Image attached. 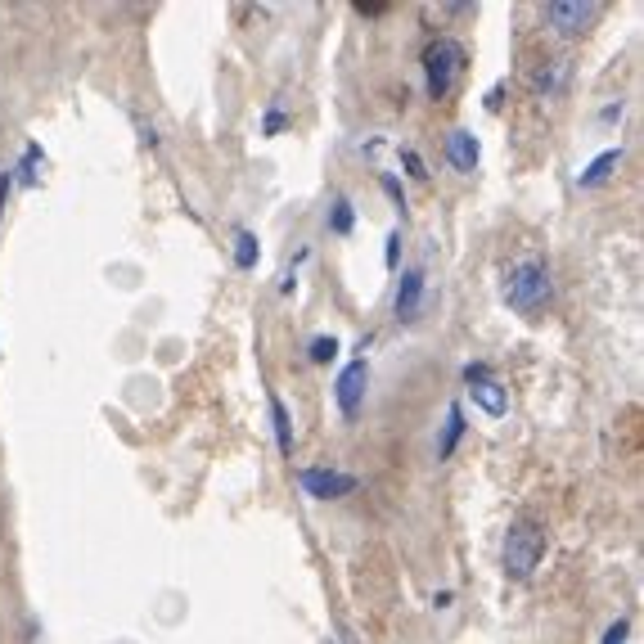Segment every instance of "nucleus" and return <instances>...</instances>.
Listing matches in <instances>:
<instances>
[{"instance_id": "obj_16", "label": "nucleus", "mask_w": 644, "mask_h": 644, "mask_svg": "<svg viewBox=\"0 0 644 644\" xmlns=\"http://www.w3.org/2000/svg\"><path fill=\"white\" fill-rule=\"evenodd\" d=\"M352 226H356V208L347 194H338L334 208H329V230H334V235H352Z\"/></svg>"}, {"instance_id": "obj_18", "label": "nucleus", "mask_w": 644, "mask_h": 644, "mask_svg": "<svg viewBox=\"0 0 644 644\" xmlns=\"http://www.w3.org/2000/svg\"><path fill=\"white\" fill-rule=\"evenodd\" d=\"M401 167H406L410 181H428V163H424L419 149H401Z\"/></svg>"}, {"instance_id": "obj_20", "label": "nucleus", "mask_w": 644, "mask_h": 644, "mask_svg": "<svg viewBox=\"0 0 644 644\" xmlns=\"http://www.w3.org/2000/svg\"><path fill=\"white\" fill-rule=\"evenodd\" d=\"M397 253H401V230H388V239H383V266L388 271H397Z\"/></svg>"}, {"instance_id": "obj_2", "label": "nucleus", "mask_w": 644, "mask_h": 644, "mask_svg": "<svg viewBox=\"0 0 644 644\" xmlns=\"http://www.w3.org/2000/svg\"><path fill=\"white\" fill-rule=\"evenodd\" d=\"M464 46L455 37H437V41H428V50H424V91H428V100H446V95L455 91V82H460V73H464Z\"/></svg>"}, {"instance_id": "obj_26", "label": "nucleus", "mask_w": 644, "mask_h": 644, "mask_svg": "<svg viewBox=\"0 0 644 644\" xmlns=\"http://www.w3.org/2000/svg\"><path fill=\"white\" fill-rule=\"evenodd\" d=\"M622 113H626V104L617 100V104H604V113H599V122H622Z\"/></svg>"}, {"instance_id": "obj_21", "label": "nucleus", "mask_w": 644, "mask_h": 644, "mask_svg": "<svg viewBox=\"0 0 644 644\" xmlns=\"http://www.w3.org/2000/svg\"><path fill=\"white\" fill-rule=\"evenodd\" d=\"M284 127H289V118H284V109H266V118H262V131H266V136H280Z\"/></svg>"}, {"instance_id": "obj_15", "label": "nucleus", "mask_w": 644, "mask_h": 644, "mask_svg": "<svg viewBox=\"0 0 644 644\" xmlns=\"http://www.w3.org/2000/svg\"><path fill=\"white\" fill-rule=\"evenodd\" d=\"M563 77H568V59H554V64H545L541 73L532 77L536 95H545V100H554V95L563 91Z\"/></svg>"}, {"instance_id": "obj_25", "label": "nucleus", "mask_w": 644, "mask_h": 644, "mask_svg": "<svg viewBox=\"0 0 644 644\" xmlns=\"http://www.w3.org/2000/svg\"><path fill=\"white\" fill-rule=\"evenodd\" d=\"M473 379H491V365H464V383H473Z\"/></svg>"}, {"instance_id": "obj_28", "label": "nucleus", "mask_w": 644, "mask_h": 644, "mask_svg": "<svg viewBox=\"0 0 644 644\" xmlns=\"http://www.w3.org/2000/svg\"><path fill=\"white\" fill-rule=\"evenodd\" d=\"M140 145H149V149L158 145V131H154V127H145V122H140Z\"/></svg>"}, {"instance_id": "obj_19", "label": "nucleus", "mask_w": 644, "mask_h": 644, "mask_svg": "<svg viewBox=\"0 0 644 644\" xmlns=\"http://www.w3.org/2000/svg\"><path fill=\"white\" fill-rule=\"evenodd\" d=\"M379 185H383V194H388L397 208H406V190H401V181L392 172H379Z\"/></svg>"}, {"instance_id": "obj_5", "label": "nucleus", "mask_w": 644, "mask_h": 644, "mask_svg": "<svg viewBox=\"0 0 644 644\" xmlns=\"http://www.w3.org/2000/svg\"><path fill=\"white\" fill-rule=\"evenodd\" d=\"M298 482L311 500H343L361 487L356 473H343V469H329V464H311V469H298Z\"/></svg>"}, {"instance_id": "obj_14", "label": "nucleus", "mask_w": 644, "mask_h": 644, "mask_svg": "<svg viewBox=\"0 0 644 644\" xmlns=\"http://www.w3.org/2000/svg\"><path fill=\"white\" fill-rule=\"evenodd\" d=\"M41 163H46V154H41V145L37 140H32V145H23V158H19V167H14V181L23 185V190H32V185L41 181Z\"/></svg>"}, {"instance_id": "obj_27", "label": "nucleus", "mask_w": 644, "mask_h": 644, "mask_svg": "<svg viewBox=\"0 0 644 644\" xmlns=\"http://www.w3.org/2000/svg\"><path fill=\"white\" fill-rule=\"evenodd\" d=\"M500 100H505V82H496V86L487 91V109L496 113V109H500Z\"/></svg>"}, {"instance_id": "obj_6", "label": "nucleus", "mask_w": 644, "mask_h": 644, "mask_svg": "<svg viewBox=\"0 0 644 644\" xmlns=\"http://www.w3.org/2000/svg\"><path fill=\"white\" fill-rule=\"evenodd\" d=\"M599 14H604L599 0H554V5H545V23H550L559 37H581Z\"/></svg>"}, {"instance_id": "obj_12", "label": "nucleus", "mask_w": 644, "mask_h": 644, "mask_svg": "<svg viewBox=\"0 0 644 644\" xmlns=\"http://www.w3.org/2000/svg\"><path fill=\"white\" fill-rule=\"evenodd\" d=\"M266 406H271V428H275V446H280V455L289 460L293 455V415L289 406H284L280 392H266Z\"/></svg>"}, {"instance_id": "obj_7", "label": "nucleus", "mask_w": 644, "mask_h": 644, "mask_svg": "<svg viewBox=\"0 0 644 644\" xmlns=\"http://www.w3.org/2000/svg\"><path fill=\"white\" fill-rule=\"evenodd\" d=\"M424 289H428L424 271H419V266H406L397 280V293H392V316H397L401 325L419 320V311H424Z\"/></svg>"}, {"instance_id": "obj_8", "label": "nucleus", "mask_w": 644, "mask_h": 644, "mask_svg": "<svg viewBox=\"0 0 644 644\" xmlns=\"http://www.w3.org/2000/svg\"><path fill=\"white\" fill-rule=\"evenodd\" d=\"M478 158H482V145L473 131H464V127L446 131V163H451L455 172H464V176L478 172Z\"/></svg>"}, {"instance_id": "obj_3", "label": "nucleus", "mask_w": 644, "mask_h": 644, "mask_svg": "<svg viewBox=\"0 0 644 644\" xmlns=\"http://www.w3.org/2000/svg\"><path fill=\"white\" fill-rule=\"evenodd\" d=\"M541 554H545V532L536 523H527V518H518L505 532V577L527 581L541 568Z\"/></svg>"}, {"instance_id": "obj_9", "label": "nucleus", "mask_w": 644, "mask_h": 644, "mask_svg": "<svg viewBox=\"0 0 644 644\" xmlns=\"http://www.w3.org/2000/svg\"><path fill=\"white\" fill-rule=\"evenodd\" d=\"M469 397H473V406H478L487 419H505V410H509V388H505V383L473 379L469 383Z\"/></svg>"}, {"instance_id": "obj_22", "label": "nucleus", "mask_w": 644, "mask_h": 644, "mask_svg": "<svg viewBox=\"0 0 644 644\" xmlns=\"http://www.w3.org/2000/svg\"><path fill=\"white\" fill-rule=\"evenodd\" d=\"M626 635H631V622H626V617H617V622L604 631V640H599V644H626Z\"/></svg>"}, {"instance_id": "obj_1", "label": "nucleus", "mask_w": 644, "mask_h": 644, "mask_svg": "<svg viewBox=\"0 0 644 644\" xmlns=\"http://www.w3.org/2000/svg\"><path fill=\"white\" fill-rule=\"evenodd\" d=\"M550 293H554V284H550V271H545V262H536V257H523V262L509 266L500 298H505L514 311L532 316L536 307H545V302H550Z\"/></svg>"}, {"instance_id": "obj_13", "label": "nucleus", "mask_w": 644, "mask_h": 644, "mask_svg": "<svg viewBox=\"0 0 644 644\" xmlns=\"http://www.w3.org/2000/svg\"><path fill=\"white\" fill-rule=\"evenodd\" d=\"M262 262V239L253 230H235V271H257Z\"/></svg>"}, {"instance_id": "obj_17", "label": "nucleus", "mask_w": 644, "mask_h": 644, "mask_svg": "<svg viewBox=\"0 0 644 644\" xmlns=\"http://www.w3.org/2000/svg\"><path fill=\"white\" fill-rule=\"evenodd\" d=\"M334 356H338V338H334V334L311 338V347H307V361H311V365H329Z\"/></svg>"}, {"instance_id": "obj_23", "label": "nucleus", "mask_w": 644, "mask_h": 644, "mask_svg": "<svg viewBox=\"0 0 644 644\" xmlns=\"http://www.w3.org/2000/svg\"><path fill=\"white\" fill-rule=\"evenodd\" d=\"M383 10H388V5H379V0H356V14H361V19H379Z\"/></svg>"}, {"instance_id": "obj_4", "label": "nucleus", "mask_w": 644, "mask_h": 644, "mask_svg": "<svg viewBox=\"0 0 644 644\" xmlns=\"http://www.w3.org/2000/svg\"><path fill=\"white\" fill-rule=\"evenodd\" d=\"M365 388H370V361H365V356H356V361H347L343 370H338V379H334L338 415H343L347 424H356V419H361Z\"/></svg>"}, {"instance_id": "obj_24", "label": "nucleus", "mask_w": 644, "mask_h": 644, "mask_svg": "<svg viewBox=\"0 0 644 644\" xmlns=\"http://www.w3.org/2000/svg\"><path fill=\"white\" fill-rule=\"evenodd\" d=\"M10 190H14V176H10V167H0V212L10 203Z\"/></svg>"}, {"instance_id": "obj_11", "label": "nucleus", "mask_w": 644, "mask_h": 644, "mask_svg": "<svg viewBox=\"0 0 644 644\" xmlns=\"http://www.w3.org/2000/svg\"><path fill=\"white\" fill-rule=\"evenodd\" d=\"M464 433H469V424H464V406H460V401H451V406H446L442 437H437V460H451L455 446L464 442Z\"/></svg>"}, {"instance_id": "obj_10", "label": "nucleus", "mask_w": 644, "mask_h": 644, "mask_svg": "<svg viewBox=\"0 0 644 644\" xmlns=\"http://www.w3.org/2000/svg\"><path fill=\"white\" fill-rule=\"evenodd\" d=\"M617 167H622V145H617V149H604L599 158H590V163L577 172V190H599V185H604L608 176L617 172Z\"/></svg>"}]
</instances>
